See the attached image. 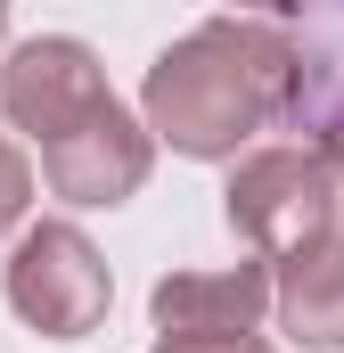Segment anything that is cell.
Returning <instances> with one entry per match:
<instances>
[{
	"label": "cell",
	"instance_id": "cell-1",
	"mask_svg": "<svg viewBox=\"0 0 344 353\" xmlns=\"http://www.w3.org/2000/svg\"><path fill=\"white\" fill-rule=\"evenodd\" d=\"M303 90V50L270 25L213 17L148 66V132L180 157H238L262 123H279Z\"/></svg>",
	"mask_w": 344,
	"mask_h": 353
},
{
	"label": "cell",
	"instance_id": "cell-7",
	"mask_svg": "<svg viewBox=\"0 0 344 353\" xmlns=\"http://www.w3.org/2000/svg\"><path fill=\"white\" fill-rule=\"evenodd\" d=\"M279 321H287V337H303L312 353L344 345V230L279 263Z\"/></svg>",
	"mask_w": 344,
	"mask_h": 353
},
{
	"label": "cell",
	"instance_id": "cell-4",
	"mask_svg": "<svg viewBox=\"0 0 344 353\" xmlns=\"http://www.w3.org/2000/svg\"><path fill=\"white\" fill-rule=\"evenodd\" d=\"M156 165V140L148 123L123 107V99H98L83 123H66L58 140H41V181L66 197V205H123Z\"/></svg>",
	"mask_w": 344,
	"mask_h": 353
},
{
	"label": "cell",
	"instance_id": "cell-9",
	"mask_svg": "<svg viewBox=\"0 0 344 353\" xmlns=\"http://www.w3.org/2000/svg\"><path fill=\"white\" fill-rule=\"evenodd\" d=\"M156 353H262V345H255V337H230V345H172V337H164Z\"/></svg>",
	"mask_w": 344,
	"mask_h": 353
},
{
	"label": "cell",
	"instance_id": "cell-11",
	"mask_svg": "<svg viewBox=\"0 0 344 353\" xmlns=\"http://www.w3.org/2000/svg\"><path fill=\"white\" fill-rule=\"evenodd\" d=\"M238 8H279V17H287V8H303V0H238Z\"/></svg>",
	"mask_w": 344,
	"mask_h": 353
},
{
	"label": "cell",
	"instance_id": "cell-12",
	"mask_svg": "<svg viewBox=\"0 0 344 353\" xmlns=\"http://www.w3.org/2000/svg\"><path fill=\"white\" fill-rule=\"evenodd\" d=\"M0 33H8V0H0Z\"/></svg>",
	"mask_w": 344,
	"mask_h": 353
},
{
	"label": "cell",
	"instance_id": "cell-5",
	"mask_svg": "<svg viewBox=\"0 0 344 353\" xmlns=\"http://www.w3.org/2000/svg\"><path fill=\"white\" fill-rule=\"evenodd\" d=\"M98 99H115V90L98 74V58H90L83 41H66V33L25 41V50H8V66H0V107H8V123L33 132V140H58L66 123H83Z\"/></svg>",
	"mask_w": 344,
	"mask_h": 353
},
{
	"label": "cell",
	"instance_id": "cell-8",
	"mask_svg": "<svg viewBox=\"0 0 344 353\" xmlns=\"http://www.w3.org/2000/svg\"><path fill=\"white\" fill-rule=\"evenodd\" d=\"M25 197H33V165L0 140V239L17 230V214H25Z\"/></svg>",
	"mask_w": 344,
	"mask_h": 353
},
{
	"label": "cell",
	"instance_id": "cell-3",
	"mask_svg": "<svg viewBox=\"0 0 344 353\" xmlns=\"http://www.w3.org/2000/svg\"><path fill=\"white\" fill-rule=\"evenodd\" d=\"M107 296H115V279H107L98 247L74 222H41V230L17 239V255H8V304H17L25 329H41V337H90L107 321Z\"/></svg>",
	"mask_w": 344,
	"mask_h": 353
},
{
	"label": "cell",
	"instance_id": "cell-2",
	"mask_svg": "<svg viewBox=\"0 0 344 353\" xmlns=\"http://www.w3.org/2000/svg\"><path fill=\"white\" fill-rule=\"evenodd\" d=\"M336 222H344V189L328 148H262L230 173V230L262 263H287V255L336 239Z\"/></svg>",
	"mask_w": 344,
	"mask_h": 353
},
{
	"label": "cell",
	"instance_id": "cell-10",
	"mask_svg": "<svg viewBox=\"0 0 344 353\" xmlns=\"http://www.w3.org/2000/svg\"><path fill=\"white\" fill-rule=\"evenodd\" d=\"M328 165H336V189H344V132H328Z\"/></svg>",
	"mask_w": 344,
	"mask_h": 353
},
{
	"label": "cell",
	"instance_id": "cell-6",
	"mask_svg": "<svg viewBox=\"0 0 344 353\" xmlns=\"http://www.w3.org/2000/svg\"><path fill=\"white\" fill-rule=\"evenodd\" d=\"M270 304H279V288H270L262 255H246V263H230V271H172V279H156V329H164L172 345L255 337Z\"/></svg>",
	"mask_w": 344,
	"mask_h": 353
}]
</instances>
